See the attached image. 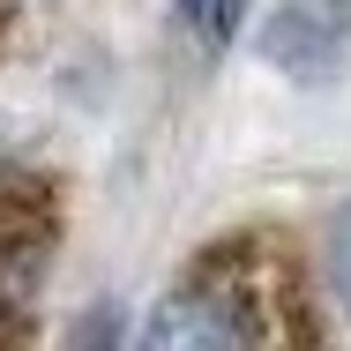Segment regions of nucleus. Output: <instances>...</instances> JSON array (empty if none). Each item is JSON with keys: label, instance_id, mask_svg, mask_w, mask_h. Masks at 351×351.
<instances>
[{"label": "nucleus", "instance_id": "obj_2", "mask_svg": "<svg viewBox=\"0 0 351 351\" xmlns=\"http://www.w3.org/2000/svg\"><path fill=\"white\" fill-rule=\"evenodd\" d=\"M60 180L0 165V351H38L45 284L60 254Z\"/></svg>", "mask_w": 351, "mask_h": 351}, {"label": "nucleus", "instance_id": "obj_5", "mask_svg": "<svg viewBox=\"0 0 351 351\" xmlns=\"http://www.w3.org/2000/svg\"><path fill=\"white\" fill-rule=\"evenodd\" d=\"M68 351H120V306H90V314L75 322Z\"/></svg>", "mask_w": 351, "mask_h": 351}, {"label": "nucleus", "instance_id": "obj_6", "mask_svg": "<svg viewBox=\"0 0 351 351\" xmlns=\"http://www.w3.org/2000/svg\"><path fill=\"white\" fill-rule=\"evenodd\" d=\"M239 23H247V0H202V23H195V30H202L210 45H232Z\"/></svg>", "mask_w": 351, "mask_h": 351}, {"label": "nucleus", "instance_id": "obj_1", "mask_svg": "<svg viewBox=\"0 0 351 351\" xmlns=\"http://www.w3.org/2000/svg\"><path fill=\"white\" fill-rule=\"evenodd\" d=\"M135 351H329V322L299 247L247 224L210 239L149 299Z\"/></svg>", "mask_w": 351, "mask_h": 351}, {"label": "nucleus", "instance_id": "obj_3", "mask_svg": "<svg viewBox=\"0 0 351 351\" xmlns=\"http://www.w3.org/2000/svg\"><path fill=\"white\" fill-rule=\"evenodd\" d=\"M344 53H351V0H277V15L262 23V60L306 82L337 75Z\"/></svg>", "mask_w": 351, "mask_h": 351}, {"label": "nucleus", "instance_id": "obj_7", "mask_svg": "<svg viewBox=\"0 0 351 351\" xmlns=\"http://www.w3.org/2000/svg\"><path fill=\"white\" fill-rule=\"evenodd\" d=\"M8 38H15V0H0V53H8Z\"/></svg>", "mask_w": 351, "mask_h": 351}, {"label": "nucleus", "instance_id": "obj_4", "mask_svg": "<svg viewBox=\"0 0 351 351\" xmlns=\"http://www.w3.org/2000/svg\"><path fill=\"white\" fill-rule=\"evenodd\" d=\"M322 269H329V291H337V306L351 314V202L329 217V232H322Z\"/></svg>", "mask_w": 351, "mask_h": 351}, {"label": "nucleus", "instance_id": "obj_8", "mask_svg": "<svg viewBox=\"0 0 351 351\" xmlns=\"http://www.w3.org/2000/svg\"><path fill=\"white\" fill-rule=\"evenodd\" d=\"M180 15H187V23H202V0H180Z\"/></svg>", "mask_w": 351, "mask_h": 351}]
</instances>
